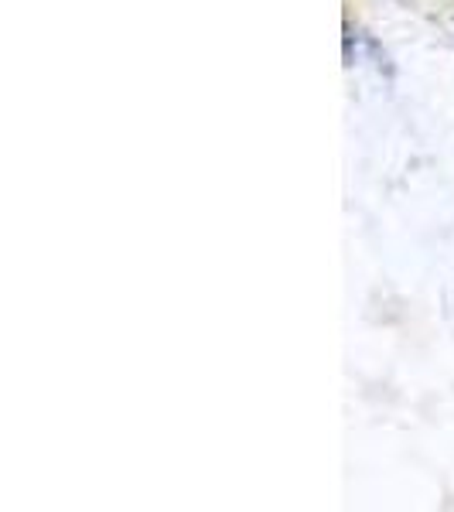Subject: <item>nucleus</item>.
Instances as JSON below:
<instances>
[]
</instances>
